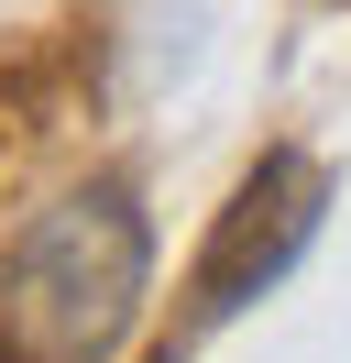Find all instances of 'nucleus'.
Masks as SVG:
<instances>
[{
    "mask_svg": "<svg viewBox=\"0 0 351 363\" xmlns=\"http://www.w3.org/2000/svg\"><path fill=\"white\" fill-rule=\"evenodd\" d=\"M143 209L132 187H77L55 199L11 253V286H0V319H11V352L22 363H99L121 352L132 308H143Z\"/></svg>",
    "mask_w": 351,
    "mask_h": 363,
    "instance_id": "f257e3e1",
    "label": "nucleus"
},
{
    "mask_svg": "<svg viewBox=\"0 0 351 363\" xmlns=\"http://www.w3.org/2000/svg\"><path fill=\"white\" fill-rule=\"evenodd\" d=\"M307 231H318V177H307V165H263V177L241 187V209H231V231H219V253H209V319L241 308L263 275H285Z\"/></svg>",
    "mask_w": 351,
    "mask_h": 363,
    "instance_id": "f03ea898",
    "label": "nucleus"
}]
</instances>
